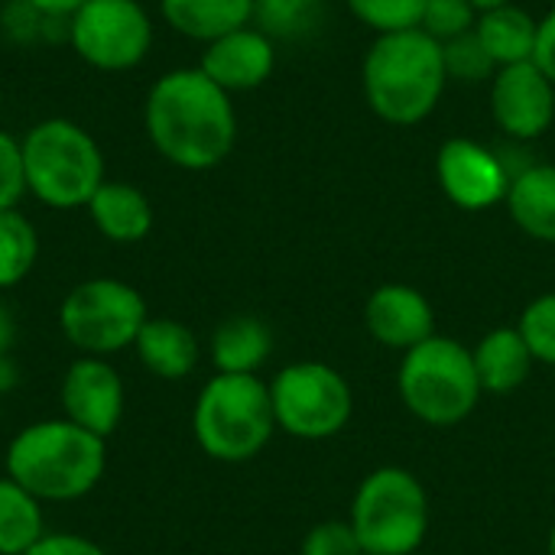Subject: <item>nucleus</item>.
Instances as JSON below:
<instances>
[{"label": "nucleus", "instance_id": "nucleus-31", "mask_svg": "<svg viewBox=\"0 0 555 555\" xmlns=\"http://www.w3.org/2000/svg\"><path fill=\"white\" fill-rule=\"evenodd\" d=\"M302 555H364V550L348 520H325L306 533Z\"/></svg>", "mask_w": 555, "mask_h": 555}, {"label": "nucleus", "instance_id": "nucleus-22", "mask_svg": "<svg viewBox=\"0 0 555 555\" xmlns=\"http://www.w3.org/2000/svg\"><path fill=\"white\" fill-rule=\"evenodd\" d=\"M537 26H540V20H533L524 7L507 3V7L481 13L475 23V33L481 39V46L488 49V55L494 59V65L504 68V65L533 62Z\"/></svg>", "mask_w": 555, "mask_h": 555}, {"label": "nucleus", "instance_id": "nucleus-20", "mask_svg": "<svg viewBox=\"0 0 555 555\" xmlns=\"http://www.w3.org/2000/svg\"><path fill=\"white\" fill-rule=\"evenodd\" d=\"M481 390L488 393H514L527 384L533 371V354L520 335V328H494L472 351Z\"/></svg>", "mask_w": 555, "mask_h": 555}, {"label": "nucleus", "instance_id": "nucleus-29", "mask_svg": "<svg viewBox=\"0 0 555 555\" xmlns=\"http://www.w3.org/2000/svg\"><path fill=\"white\" fill-rule=\"evenodd\" d=\"M475 23H478V10L468 0H429L420 29H426L439 42H449L472 33Z\"/></svg>", "mask_w": 555, "mask_h": 555}, {"label": "nucleus", "instance_id": "nucleus-13", "mask_svg": "<svg viewBox=\"0 0 555 555\" xmlns=\"http://www.w3.org/2000/svg\"><path fill=\"white\" fill-rule=\"evenodd\" d=\"M491 114L511 140H537L555 120V85L533 65H504L491 78Z\"/></svg>", "mask_w": 555, "mask_h": 555}, {"label": "nucleus", "instance_id": "nucleus-12", "mask_svg": "<svg viewBox=\"0 0 555 555\" xmlns=\"http://www.w3.org/2000/svg\"><path fill=\"white\" fill-rule=\"evenodd\" d=\"M59 403L62 416L75 426L107 439L117 433L124 410H127V387L117 367L107 358H88L78 354L59 384Z\"/></svg>", "mask_w": 555, "mask_h": 555}, {"label": "nucleus", "instance_id": "nucleus-6", "mask_svg": "<svg viewBox=\"0 0 555 555\" xmlns=\"http://www.w3.org/2000/svg\"><path fill=\"white\" fill-rule=\"evenodd\" d=\"M397 387L406 410L426 426L439 429L468 420L485 393L472 351L462 341L439 335L420 341L403 354Z\"/></svg>", "mask_w": 555, "mask_h": 555}, {"label": "nucleus", "instance_id": "nucleus-30", "mask_svg": "<svg viewBox=\"0 0 555 555\" xmlns=\"http://www.w3.org/2000/svg\"><path fill=\"white\" fill-rule=\"evenodd\" d=\"M23 195H26V176H23L20 137L0 127V211L20 208Z\"/></svg>", "mask_w": 555, "mask_h": 555}, {"label": "nucleus", "instance_id": "nucleus-27", "mask_svg": "<svg viewBox=\"0 0 555 555\" xmlns=\"http://www.w3.org/2000/svg\"><path fill=\"white\" fill-rule=\"evenodd\" d=\"M442 52H446V72L455 81H485V78L498 75V65L488 55V49L481 46L475 29L459 39L442 42Z\"/></svg>", "mask_w": 555, "mask_h": 555}, {"label": "nucleus", "instance_id": "nucleus-28", "mask_svg": "<svg viewBox=\"0 0 555 555\" xmlns=\"http://www.w3.org/2000/svg\"><path fill=\"white\" fill-rule=\"evenodd\" d=\"M520 335L533 354V361L555 367V293L533 299L520 315Z\"/></svg>", "mask_w": 555, "mask_h": 555}, {"label": "nucleus", "instance_id": "nucleus-11", "mask_svg": "<svg viewBox=\"0 0 555 555\" xmlns=\"http://www.w3.org/2000/svg\"><path fill=\"white\" fill-rule=\"evenodd\" d=\"M436 176L446 198L465 211H488L501 205L514 179L504 156L468 137H455L442 143L436 156Z\"/></svg>", "mask_w": 555, "mask_h": 555}, {"label": "nucleus", "instance_id": "nucleus-19", "mask_svg": "<svg viewBox=\"0 0 555 555\" xmlns=\"http://www.w3.org/2000/svg\"><path fill=\"white\" fill-rule=\"evenodd\" d=\"M504 202L524 234L543 244H555V166L533 163L514 172Z\"/></svg>", "mask_w": 555, "mask_h": 555}, {"label": "nucleus", "instance_id": "nucleus-1", "mask_svg": "<svg viewBox=\"0 0 555 555\" xmlns=\"http://www.w3.org/2000/svg\"><path fill=\"white\" fill-rule=\"evenodd\" d=\"M143 130L169 166L208 172L221 166L237 143V111L231 94L198 65L169 68L146 91Z\"/></svg>", "mask_w": 555, "mask_h": 555}, {"label": "nucleus", "instance_id": "nucleus-34", "mask_svg": "<svg viewBox=\"0 0 555 555\" xmlns=\"http://www.w3.org/2000/svg\"><path fill=\"white\" fill-rule=\"evenodd\" d=\"M26 3H33L39 13H46V16H59V20H68L81 3H88V0H26Z\"/></svg>", "mask_w": 555, "mask_h": 555}, {"label": "nucleus", "instance_id": "nucleus-2", "mask_svg": "<svg viewBox=\"0 0 555 555\" xmlns=\"http://www.w3.org/2000/svg\"><path fill=\"white\" fill-rule=\"evenodd\" d=\"M104 472L107 439L65 416L23 426L3 452V475L42 504H75L88 498Z\"/></svg>", "mask_w": 555, "mask_h": 555}, {"label": "nucleus", "instance_id": "nucleus-9", "mask_svg": "<svg viewBox=\"0 0 555 555\" xmlns=\"http://www.w3.org/2000/svg\"><path fill=\"white\" fill-rule=\"evenodd\" d=\"M156 39L150 10L140 0H88L68 16L65 42L94 72L117 75L146 62Z\"/></svg>", "mask_w": 555, "mask_h": 555}, {"label": "nucleus", "instance_id": "nucleus-3", "mask_svg": "<svg viewBox=\"0 0 555 555\" xmlns=\"http://www.w3.org/2000/svg\"><path fill=\"white\" fill-rule=\"evenodd\" d=\"M361 81L367 107L380 120L413 127L439 107L449 85L442 42L426 29L377 36L364 55Z\"/></svg>", "mask_w": 555, "mask_h": 555}, {"label": "nucleus", "instance_id": "nucleus-21", "mask_svg": "<svg viewBox=\"0 0 555 555\" xmlns=\"http://www.w3.org/2000/svg\"><path fill=\"white\" fill-rule=\"evenodd\" d=\"M273 351V332L254 315H234L211 335L208 354L218 374H257Z\"/></svg>", "mask_w": 555, "mask_h": 555}, {"label": "nucleus", "instance_id": "nucleus-4", "mask_svg": "<svg viewBox=\"0 0 555 555\" xmlns=\"http://www.w3.org/2000/svg\"><path fill=\"white\" fill-rule=\"evenodd\" d=\"M23 176L26 195L52 211H75L107 179L101 143L88 127L72 117H42L23 137Z\"/></svg>", "mask_w": 555, "mask_h": 555}, {"label": "nucleus", "instance_id": "nucleus-37", "mask_svg": "<svg viewBox=\"0 0 555 555\" xmlns=\"http://www.w3.org/2000/svg\"><path fill=\"white\" fill-rule=\"evenodd\" d=\"M475 10H478V16L481 13H488V10H498V7H507V3H514V0H468Z\"/></svg>", "mask_w": 555, "mask_h": 555}, {"label": "nucleus", "instance_id": "nucleus-23", "mask_svg": "<svg viewBox=\"0 0 555 555\" xmlns=\"http://www.w3.org/2000/svg\"><path fill=\"white\" fill-rule=\"evenodd\" d=\"M46 533V504L0 475V555H26Z\"/></svg>", "mask_w": 555, "mask_h": 555}, {"label": "nucleus", "instance_id": "nucleus-24", "mask_svg": "<svg viewBox=\"0 0 555 555\" xmlns=\"http://www.w3.org/2000/svg\"><path fill=\"white\" fill-rule=\"evenodd\" d=\"M39 260V231L20 211H0V293L20 286Z\"/></svg>", "mask_w": 555, "mask_h": 555}, {"label": "nucleus", "instance_id": "nucleus-7", "mask_svg": "<svg viewBox=\"0 0 555 555\" xmlns=\"http://www.w3.org/2000/svg\"><path fill=\"white\" fill-rule=\"evenodd\" d=\"M150 309L137 286L117 276H91L75 283L59 302V328L65 341L88 358H114L133 348Z\"/></svg>", "mask_w": 555, "mask_h": 555}, {"label": "nucleus", "instance_id": "nucleus-15", "mask_svg": "<svg viewBox=\"0 0 555 555\" xmlns=\"http://www.w3.org/2000/svg\"><path fill=\"white\" fill-rule=\"evenodd\" d=\"M364 325L374 335V341L406 354L420 341L433 338L436 315L420 289L403 283H387L371 293L364 306Z\"/></svg>", "mask_w": 555, "mask_h": 555}, {"label": "nucleus", "instance_id": "nucleus-5", "mask_svg": "<svg viewBox=\"0 0 555 555\" xmlns=\"http://www.w3.org/2000/svg\"><path fill=\"white\" fill-rule=\"evenodd\" d=\"M276 433L270 384L257 374H215L195 397L192 436L198 449L224 465L257 459Z\"/></svg>", "mask_w": 555, "mask_h": 555}, {"label": "nucleus", "instance_id": "nucleus-33", "mask_svg": "<svg viewBox=\"0 0 555 555\" xmlns=\"http://www.w3.org/2000/svg\"><path fill=\"white\" fill-rule=\"evenodd\" d=\"M533 65H537V68L555 85V7L540 20V26H537Z\"/></svg>", "mask_w": 555, "mask_h": 555}, {"label": "nucleus", "instance_id": "nucleus-35", "mask_svg": "<svg viewBox=\"0 0 555 555\" xmlns=\"http://www.w3.org/2000/svg\"><path fill=\"white\" fill-rule=\"evenodd\" d=\"M13 338H16V325H13L10 309H7V306H3V299H0V354H10Z\"/></svg>", "mask_w": 555, "mask_h": 555}, {"label": "nucleus", "instance_id": "nucleus-17", "mask_svg": "<svg viewBox=\"0 0 555 555\" xmlns=\"http://www.w3.org/2000/svg\"><path fill=\"white\" fill-rule=\"evenodd\" d=\"M137 361L159 380H185L202 358L198 338L189 325L176 322V319H146V325L140 328L137 341H133Z\"/></svg>", "mask_w": 555, "mask_h": 555}, {"label": "nucleus", "instance_id": "nucleus-8", "mask_svg": "<svg viewBox=\"0 0 555 555\" xmlns=\"http://www.w3.org/2000/svg\"><path fill=\"white\" fill-rule=\"evenodd\" d=\"M364 555H413L429 530V498L406 468L371 472L351 504V520Z\"/></svg>", "mask_w": 555, "mask_h": 555}, {"label": "nucleus", "instance_id": "nucleus-14", "mask_svg": "<svg viewBox=\"0 0 555 555\" xmlns=\"http://www.w3.org/2000/svg\"><path fill=\"white\" fill-rule=\"evenodd\" d=\"M198 68L228 94L234 91H254L260 88L273 68H276V46L273 39L250 26H241L228 36H218L211 42H205Z\"/></svg>", "mask_w": 555, "mask_h": 555}, {"label": "nucleus", "instance_id": "nucleus-25", "mask_svg": "<svg viewBox=\"0 0 555 555\" xmlns=\"http://www.w3.org/2000/svg\"><path fill=\"white\" fill-rule=\"evenodd\" d=\"M322 0H254V26L270 39H296L315 29Z\"/></svg>", "mask_w": 555, "mask_h": 555}, {"label": "nucleus", "instance_id": "nucleus-32", "mask_svg": "<svg viewBox=\"0 0 555 555\" xmlns=\"http://www.w3.org/2000/svg\"><path fill=\"white\" fill-rule=\"evenodd\" d=\"M26 555H111L104 546H98L94 540L81 537V533H55L49 530Z\"/></svg>", "mask_w": 555, "mask_h": 555}, {"label": "nucleus", "instance_id": "nucleus-26", "mask_svg": "<svg viewBox=\"0 0 555 555\" xmlns=\"http://www.w3.org/2000/svg\"><path fill=\"white\" fill-rule=\"evenodd\" d=\"M429 0H348V10L374 33H406L423 26Z\"/></svg>", "mask_w": 555, "mask_h": 555}, {"label": "nucleus", "instance_id": "nucleus-39", "mask_svg": "<svg viewBox=\"0 0 555 555\" xmlns=\"http://www.w3.org/2000/svg\"><path fill=\"white\" fill-rule=\"evenodd\" d=\"M0 107H3V88H0Z\"/></svg>", "mask_w": 555, "mask_h": 555}, {"label": "nucleus", "instance_id": "nucleus-10", "mask_svg": "<svg viewBox=\"0 0 555 555\" xmlns=\"http://www.w3.org/2000/svg\"><path fill=\"white\" fill-rule=\"evenodd\" d=\"M270 403L276 429L309 442L338 436L354 410L348 380L335 367L319 361L283 367L270 384Z\"/></svg>", "mask_w": 555, "mask_h": 555}, {"label": "nucleus", "instance_id": "nucleus-36", "mask_svg": "<svg viewBox=\"0 0 555 555\" xmlns=\"http://www.w3.org/2000/svg\"><path fill=\"white\" fill-rule=\"evenodd\" d=\"M16 384H20V371L13 364V358L10 354H0V397L10 393V390H16Z\"/></svg>", "mask_w": 555, "mask_h": 555}, {"label": "nucleus", "instance_id": "nucleus-18", "mask_svg": "<svg viewBox=\"0 0 555 555\" xmlns=\"http://www.w3.org/2000/svg\"><path fill=\"white\" fill-rule=\"evenodd\" d=\"M163 23L195 42H211L254 23V0H159Z\"/></svg>", "mask_w": 555, "mask_h": 555}, {"label": "nucleus", "instance_id": "nucleus-38", "mask_svg": "<svg viewBox=\"0 0 555 555\" xmlns=\"http://www.w3.org/2000/svg\"><path fill=\"white\" fill-rule=\"evenodd\" d=\"M550 555H555V527L553 533H550Z\"/></svg>", "mask_w": 555, "mask_h": 555}, {"label": "nucleus", "instance_id": "nucleus-16", "mask_svg": "<svg viewBox=\"0 0 555 555\" xmlns=\"http://www.w3.org/2000/svg\"><path fill=\"white\" fill-rule=\"evenodd\" d=\"M94 231L111 244H140L153 231V202L143 189L120 179H104L85 205Z\"/></svg>", "mask_w": 555, "mask_h": 555}]
</instances>
